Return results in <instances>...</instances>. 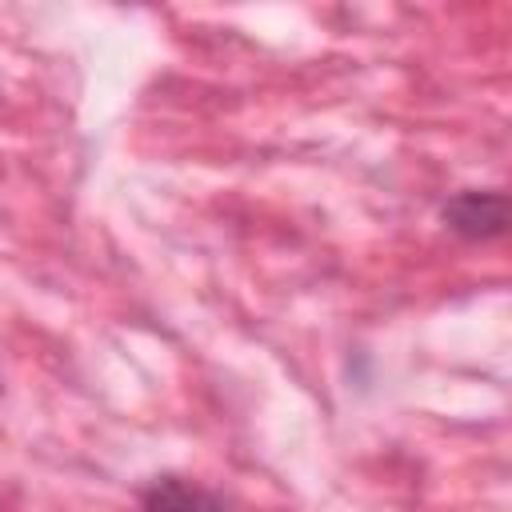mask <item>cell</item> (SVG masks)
Here are the masks:
<instances>
[{
  "instance_id": "1",
  "label": "cell",
  "mask_w": 512,
  "mask_h": 512,
  "mask_svg": "<svg viewBox=\"0 0 512 512\" xmlns=\"http://www.w3.org/2000/svg\"><path fill=\"white\" fill-rule=\"evenodd\" d=\"M448 232L464 240H492L508 232V196L500 188H464L440 208Z\"/></svg>"
},
{
  "instance_id": "2",
  "label": "cell",
  "mask_w": 512,
  "mask_h": 512,
  "mask_svg": "<svg viewBox=\"0 0 512 512\" xmlns=\"http://www.w3.org/2000/svg\"><path fill=\"white\" fill-rule=\"evenodd\" d=\"M148 512H228V500L184 476H156L140 492Z\"/></svg>"
}]
</instances>
